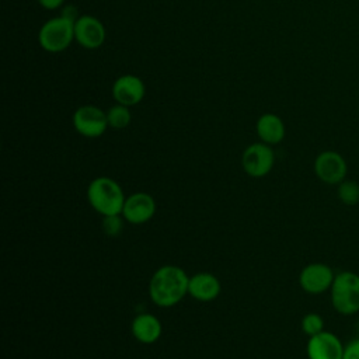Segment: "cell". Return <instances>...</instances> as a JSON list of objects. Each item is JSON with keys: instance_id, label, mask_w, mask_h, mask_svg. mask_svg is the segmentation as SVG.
Instances as JSON below:
<instances>
[{"instance_id": "4fadbf2b", "label": "cell", "mask_w": 359, "mask_h": 359, "mask_svg": "<svg viewBox=\"0 0 359 359\" xmlns=\"http://www.w3.org/2000/svg\"><path fill=\"white\" fill-rule=\"evenodd\" d=\"M220 280L210 272H196L189 276L188 294L198 302H213L220 294Z\"/></svg>"}, {"instance_id": "d6986e66", "label": "cell", "mask_w": 359, "mask_h": 359, "mask_svg": "<svg viewBox=\"0 0 359 359\" xmlns=\"http://www.w3.org/2000/svg\"><path fill=\"white\" fill-rule=\"evenodd\" d=\"M125 219L123 216L119 215H109V216H102V230L107 236L109 237H116L122 233L123 230V224H125Z\"/></svg>"}, {"instance_id": "44dd1931", "label": "cell", "mask_w": 359, "mask_h": 359, "mask_svg": "<svg viewBox=\"0 0 359 359\" xmlns=\"http://www.w3.org/2000/svg\"><path fill=\"white\" fill-rule=\"evenodd\" d=\"M38 3L46 10H56L65 3V0H38Z\"/></svg>"}, {"instance_id": "3957f363", "label": "cell", "mask_w": 359, "mask_h": 359, "mask_svg": "<svg viewBox=\"0 0 359 359\" xmlns=\"http://www.w3.org/2000/svg\"><path fill=\"white\" fill-rule=\"evenodd\" d=\"M331 304L339 314L351 316L359 311V275L342 271L331 285Z\"/></svg>"}, {"instance_id": "e0dca14e", "label": "cell", "mask_w": 359, "mask_h": 359, "mask_svg": "<svg viewBox=\"0 0 359 359\" xmlns=\"http://www.w3.org/2000/svg\"><path fill=\"white\" fill-rule=\"evenodd\" d=\"M337 194L342 203L348 206H353L359 202V184L356 181L344 180L342 182L338 184Z\"/></svg>"}, {"instance_id": "ba28073f", "label": "cell", "mask_w": 359, "mask_h": 359, "mask_svg": "<svg viewBox=\"0 0 359 359\" xmlns=\"http://www.w3.org/2000/svg\"><path fill=\"white\" fill-rule=\"evenodd\" d=\"M335 273L331 266L323 262H311L306 265L299 275L300 287L310 294H320L331 289Z\"/></svg>"}, {"instance_id": "9c48e42d", "label": "cell", "mask_w": 359, "mask_h": 359, "mask_svg": "<svg viewBox=\"0 0 359 359\" xmlns=\"http://www.w3.org/2000/svg\"><path fill=\"white\" fill-rule=\"evenodd\" d=\"M157 205L147 192H133L126 196L121 215L130 224H144L156 215Z\"/></svg>"}, {"instance_id": "5b68a950", "label": "cell", "mask_w": 359, "mask_h": 359, "mask_svg": "<svg viewBox=\"0 0 359 359\" xmlns=\"http://www.w3.org/2000/svg\"><path fill=\"white\" fill-rule=\"evenodd\" d=\"M275 164V153L272 147L264 142L247 146L241 154V167L244 172L252 178H262L271 172Z\"/></svg>"}, {"instance_id": "30bf717a", "label": "cell", "mask_w": 359, "mask_h": 359, "mask_svg": "<svg viewBox=\"0 0 359 359\" xmlns=\"http://www.w3.org/2000/svg\"><path fill=\"white\" fill-rule=\"evenodd\" d=\"M107 31L104 24L94 15H80L74 21V41L84 49H98L104 45Z\"/></svg>"}, {"instance_id": "7c38bea8", "label": "cell", "mask_w": 359, "mask_h": 359, "mask_svg": "<svg viewBox=\"0 0 359 359\" xmlns=\"http://www.w3.org/2000/svg\"><path fill=\"white\" fill-rule=\"evenodd\" d=\"M146 94L143 80L135 74H122L112 84V97L118 104L132 107L139 104Z\"/></svg>"}, {"instance_id": "ffe728a7", "label": "cell", "mask_w": 359, "mask_h": 359, "mask_svg": "<svg viewBox=\"0 0 359 359\" xmlns=\"http://www.w3.org/2000/svg\"><path fill=\"white\" fill-rule=\"evenodd\" d=\"M342 359H359V338L352 339L344 348Z\"/></svg>"}, {"instance_id": "2e32d148", "label": "cell", "mask_w": 359, "mask_h": 359, "mask_svg": "<svg viewBox=\"0 0 359 359\" xmlns=\"http://www.w3.org/2000/svg\"><path fill=\"white\" fill-rule=\"evenodd\" d=\"M107 119H108V126L112 129H125L130 121H132V114L129 111V107L118 104L112 105L107 111Z\"/></svg>"}, {"instance_id": "277c9868", "label": "cell", "mask_w": 359, "mask_h": 359, "mask_svg": "<svg viewBox=\"0 0 359 359\" xmlns=\"http://www.w3.org/2000/svg\"><path fill=\"white\" fill-rule=\"evenodd\" d=\"M73 41L74 21L63 14L45 21L38 32V42L41 48L50 53H57L67 49Z\"/></svg>"}, {"instance_id": "5bb4252c", "label": "cell", "mask_w": 359, "mask_h": 359, "mask_svg": "<svg viewBox=\"0 0 359 359\" xmlns=\"http://www.w3.org/2000/svg\"><path fill=\"white\" fill-rule=\"evenodd\" d=\"M130 331L136 341H139L140 344L150 345V344L157 342L158 338L161 337L163 325H161L158 317H156L154 314L140 313V314L135 316V318L132 320Z\"/></svg>"}, {"instance_id": "9a60e30c", "label": "cell", "mask_w": 359, "mask_h": 359, "mask_svg": "<svg viewBox=\"0 0 359 359\" xmlns=\"http://www.w3.org/2000/svg\"><path fill=\"white\" fill-rule=\"evenodd\" d=\"M255 130H257V135L261 139V142H264L269 146L280 143L286 133L285 123H283L282 118L272 112L262 114L258 118V121L255 123Z\"/></svg>"}, {"instance_id": "52a82bcc", "label": "cell", "mask_w": 359, "mask_h": 359, "mask_svg": "<svg viewBox=\"0 0 359 359\" xmlns=\"http://www.w3.org/2000/svg\"><path fill=\"white\" fill-rule=\"evenodd\" d=\"M314 172L320 181L328 185H338L348 172V165L342 154L334 150L321 151L314 160Z\"/></svg>"}, {"instance_id": "7a4b0ae2", "label": "cell", "mask_w": 359, "mask_h": 359, "mask_svg": "<svg viewBox=\"0 0 359 359\" xmlns=\"http://www.w3.org/2000/svg\"><path fill=\"white\" fill-rule=\"evenodd\" d=\"M126 195L122 187L111 177H97L87 187V201L101 216L119 215Z\"/></svg>"}, {"instance_id": "8fae6325", "label": "cell", "mask_w": 359, "mask_h": 359, "mask_svg": "<svg viewBox=\"0 0 359 359\" xmlns=\"http://www.w3.org/2000/svg\"><path fill=\"white\" fill-rule=\"evenodd\" d=\"M344 348L335 334L321 331L320 334L309 337L306 353L309 359H342Z\"/></svg>"}, {"instance_id": "6da1fadb", "label": "cell", "mask_w": 359, "mask_h": 359, "mask_svg": "<svg viewBox=\"0 0 359 359\" xmlns=\"http://www.w3.org/2000/svg\"><path fill=\"white\" fill-rule=\"evenodd\" d=\"M189 275L177 265H163L150 278L149 296L158 307H172L188 294Z\"/></svg>"}, {"instance_id": "8992f818", "label": "cell", "mask_w": 359, "mask_h": 359, "mask_svg": "<svg viewBox=\"0 0 359 359\" xmlns=\"http://www.w3.org/2000/svg\"><path fill=\"white\" fill-rule=\"evenodd\" d=\"M74 130L84 137H100L108 126L107 112L95 105H81L72 116Z\"/></svg>"}, {"instance_id": "ac0fdd59", "label": "cell", "mask_w": 359, "mask_h": 359, "mask_svg": "<svg viewBox=\"0 0 359 359\" xmlns=\"http://www.w3.org/2000/svg\"><path fill=\"white\" fill-rule=\"evenodd\" d=\"M302 330L309 337L320 334L321 331H324V320H323V317L320 314H317V313H307L302 318Z\"/></svg>"}]
</instances>
